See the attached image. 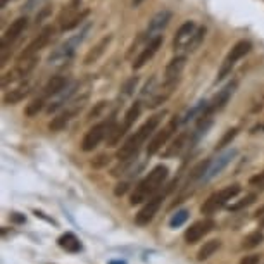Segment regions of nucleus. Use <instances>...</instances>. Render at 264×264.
<instances>
[{
    "mask_svg": "<svg viewBox=\"0 0 264 264\" xmlns=\"http://www.w3.org/2000/svg\"><path fill=\"white\" fill-rule=\"evenodd\" d=\"M164 114L166 112H159V114H154L152 117H149V119L126 140L125 145H121V149L117 150V159H119L121 162L131 161V159L138 156L140 149H142L145 142L150 138V135H154L157 131V126L161 125V119Z\"/></svg>",
    "mask_w": 264,
    "mask_h": 264,
    "instance_id": "f257e3e1",
    "label": "nucleus"
},
{
    "mask_svg": "<svg viewBox=\"0 0 264 264\" xmlns=\"http://www.w3.org/2000/svg\"><path fill=\"white\" fill-rule=\"evenodd\" d=\"M167 173H170V170H167L164 164H157L154 167V170L135 186L133 194H131V197H130L131 206L147 202L150 199V195H154L162 185H164V181L167 178Z\"/></svg>",
    "mask_w": 264,
    "mask_h": 264,
    "instance_id": "f03ea898",
    "label": "nucleus"
},
{
    "mask_svg": "<svg viewBox=\"0 0 264 264\" xmlns=\"http://www.w3.org/2000/svg\"><path fill=\"white\" fill-rule=\"evenodd\" d=\"M88 31H90V25L85 26V30L81 31V33L71 36V38H67L66 42H62L52 54H50L49 64L50 66H62V64H66L67 61H71L73 56L76 54V49L81 45V42L85 40V36Z\"/></svg>",
    "mask_w": 264,
    "mask_h": 264,
    "instance_id": "7ed1b4c3",
    "label": "nucleus"
},
{
    "mask_svg": "<svg viewBox=\"0 0 264 264\" xmlns=\"http://www.w3.org/2000/svg\"><path fill=\"white\" fill-rule=\"evenodd\" d=\"M140 114H142V102L136 100V102L131 104L128 111H126L123 125H119V126L114 125V126H112V130L109 131V135H107V145H109V147H116V145L119 143V140L126 135V131H130V128L135 125V121L138 119Z\"/></svg>",
    "mask_w": 264,
    "mask_h": 264,
    "instance_id": "20e7f679",
    "label": "nucleus"
},
{
    "mask_svg": "<svg viewBox=\"0 0 264 264\" xmlns=\"http://www.w3.org/2000/svg\"><path fill=\"white\" fill-rule=\"evenodd\" d=\"M240 185H230L226 186V188L220 190V192L212 194L211 197H209L206 202L202 204V207H200V212L206 216H211L214 214L216 211H220L221 207H225L226 204H228V200L235 199L236 195L240 194Z\"/></svg>",
    "mask_w": 264,
    "mask_h": 264,
    "instance_id": "39448f33",
    "label": "nucleus"
},
{
    "mask_svg": "<svg viewBox=\"0 0 264 264\" xmlns=\"http://www.w3.org/2000/svg\"><path fill=\"white\" fill-rule=\"evenodd\" d=\"M250 49H252V43H250L249 40H240V42H236L228 52V56L225 57V61L221 62V67H220V71H218V81L225 80L226 76L231 75V71H233V67L236 66V62H238L242 57L247 56L250 52Z\"/></svg>",
    "mask_w": 264,
    "mask_h": 264,
    "instance_id": "423d86ee",
    "label": "nucleus"
},
{
    "mask_svg": "<svg viewBox=\"0 0 264 264\" xmlns=\"http://www.w3.org/2000/svg\"><path fill=\"white\" fill-rule=\"evenodd\" d=\"M114 123H116L114 117H111L109 121H102L99 123V125L92 126V128L85 133L83 140H81V150H83V152H92L93 149H97L99 143L102 142L104 138H107L109 131L112 130Z\"/></svg>",
    "mask_w": 264,
    "mask_h": 264,
    "instance_id": "0eeeda50",
    "label": "nucleus"
},
{
    "mask_svg": "<svg viewBox=\"0 0 264 264\" xmlns=\"http://www.w3.org/2000/svg\"><path fill=\"white\" fill-rule=\"evenodd\" d=\"M36 62H38V57L36 56L25 59V61H16V66L2 76V88H7V85H11V83L25 81L31 75V71L36 67Z\"/></svg>",
    "mask_w": 264,
    "mask_h": 264,
    "instance_id": "6e6552de",
    "label": "nucleus"
},
{
    "mask_svg": "<svg viewBox=\"0 0 264 264\" xmlns=\"http://www.w3.org/2000/svg\"><path fill=\"white\" fill-rule=\"evenodd\" d=\"M54 33H56V28L54 26H45V28L40 30V33L35 36L33 40L30 42V45L26 47L22 52L17 56V61H25V59H30V57H35L36 54L40 52V50H43L47 47V43L52 40Z\"/></svg>",
    "mask_w": 264,
    "mask_h": 264,
    "instance_id": "1a4fd4ad",
    "label": "nucleus"
},
{
    "mask_svg": "<svg viewBox=\"0 0 264 264\" xmlns=\"http://www.w3.org/2000/svg\"><path fill=\"white\" fill-rule=\"evenodd\" d=\"M181 123V119H171L167 125L164 126V128H161V130H157L156 133H154V136L150 138V142L147 145V156H156V154L161 150L164 145L167 143V140L171 138V135H173V131H175L176 128H178V125Z\"/></svg>",
    "mask_w": 264,
    "mask_h": 264,
    "instance_id": "9d476101",
    "label": "nucleus"
},
{
    "mask_svg": "<svg viewBox=\"0 0 264 264\" xmlns=\"http://www.w3.org/2000/svg\"><path fill=\"white\" fill-rule=\"evenodd\" d=\"M28 16H19L17 19L12 21V25L2 35V54H7V50L19 40V36L28 28Z\"/></svg>",
    "mask_w": 264,
    "mask_h": 264,
    "instance_id": "9b49d317",
    "label": "nucleus"
},
{
    "mask_svg": "<svg viewBox=\"0 0 264 264\" xmlns=\"http://www.w3.org/2000/svg\"><path fill=\"white\" fill-rule=\"evenodd\" d=\"M197 136L199 133L197 131H181V133L173 140V143L164 150L162 156L164 157H176V156H181L185 150H188L192 147V143L197 142Z\"/></svg>",
    "mask_w": 264,
    "mask_h": 264,
    "instance_id": "f8f14e48",
    "label": "nucleus"
},
{
    "mask_svg": "<svg viewBox=\"0 0 264 264\" xmlns=\"http://www.w3.org/2000/svg\"><path fill=\"white\" fill-rule=\"evenodd\" d=\"M162 200H164V194H159L154 199H149L147 202H145V206L138 211V214L135 216L136 225H138V226L149 225V223L154 220V216L157 214V211H159V207H161Z\"/></svg>",
    "mask_w": 264,
    "mask_h": 264,
    "instance_id": "ddd939ff",
    "label": "nucleus"
},
{
    "mask_svg": "<svg viewBox=\"0 0 264 264\" xmlns=\"http://www.w3.org/2000/svg\"><path fill=\"white\" fill-rule=\"evenodd\" d=\"M197 28L199 26L195 25V21H185L183 25L178 28V31H176L175 38H173V50H175V52L186 50L190 40L194 38L195 31H197Z\"/></svg>",
    "mask_w": 264,
    "mask_h": 264,
    "instance_id": "4468645a",
    "label": "nucleus"
},
{
    "mask_svg": "<svg viewBox=\"0 0 264 264\" xmlns=\"http://www.w3.org/2000/svg\"><path fill=\"white\" fill-rule=\"evenodd\" d=\"M161 45H162V36L161 35H157V36H154V38L147 40L145 47L142 49V52H140L138 56H136V59L133 61L131 67H133V69H142V67L147 64L150 59L156 56L157 50L161 49Z\"/></svg>",
    "mask_w": 264,
    "mask_h": 264,
    "instance_id": "2eb2a0df",
    "label": "nucleus"
},
{
    "mask_svg": "<svg viewBox=\"0 0 264 264\" xmlns=\"http://www.w3.org/2000/svg\"><path fill=\"white\" fill-rule=\"evenodd\" d=\"M216 228V223L212 220H200L197 223H194L190 228H186L185 231V242L186 244H197L199 240H202L209 231H212Z\"/></svg>",
    "mask_w": 264,
    "mask_h": 264,
    "instance_id": "dca6fc26",
    "label": "nucleus"
},
{
    "mask_svg": "<svg viewBox=\"0 0 264 264\" xmlns=\"http://www.w3.org/2000/svg\"><path fill=\"white\" fill-rule=\"evenodd\" d=\"M185 66H186V56L173 57L171 61L167 62V66L164 69V83L166 85H178Z\"/></svg>",
    "mask_w": 264,
    "mask_h": 264,
    "instance_id": "f3484780",
    "label": "nucleus"
},
{
    "mask_svg": "<svg viewBox=\"0 0 264 264\" xmlns=\"http://www.w3.org/2000/svg\"><path fill=\"white\" fill-rule=\"evenodd\" d=\"M171 17H173V14H171V11H167V9H164V11H159L157 14L149 21L147 31H145V38L150 40V38H154V36L161 35L162 30L170 25Z\"/></svg>",
    "mask_w": 264,
    "mask_h": 264,
    "instance_id": "a211bd4d",
    "label": "nucleus"
},
{
    "mask_svg": "<svg viewBox=\"0 0 264 264\" xmlns=\"http://www.w3.org/2000/svg\"><path fill=\"white\" fill-rule=\"evenodd\" d=\"M235 90H236V81L233 80V81H230V83L226 85L223 90H220L216 97L212 99L211 102H209V106H207V112H211V114H214L216 111H221V109L230 102V99H231V95L235 93Z\"/></svg>",
    "mask_w": 264,
    "mask_h": 264,
    "instance_id": "6ab92c4d",
    "label": "nucleus"
},
{
    "mask_svg": "<svg viewBox=\"0 0 264 264\" xmlns=\"http://www.w3.org/2000/svg\"><path fill=\"white\" fill-rule=\"evenodd\" d=\"M69 85H71V80H69V76H67V75H56V76H52L47 83H45V86L42 88L43 90L42 95H43V97H47V99L56 97V95H59L62 90L67 88Z\"/></svg>",
    "mask_w": 264,
    "mask_h": 264,
    "instance_id": "aec40b11",
    "label": "nucleus"
},
{
    "mask_svg": "<svg viewBox=\"0 0 264 264\" xmlns=\"http://www.w3.org/2000/svg\"><path fill=\"white\" fill-rule=\"evenodd\" d=\"M76 90H78V83H71L67 88L62 90L61 93L56 95V99L52 100V102L47 106V112L49 114H52V112H57L59 109H62L64 106H67V104L71 102L73 97H75V93H76Z\"/></svg>",
    "mask_w": 264,
    "mask_h": 264,
    "instance_id": "412c9836",
    "label": "nucleus"
},
{
    "mask_svg": "<svg viewBox=\"0 0 264 264\" xmlns=\"http://www.w3.org/2000/svg\"><path fill=\"white\" fill-rule=\"evenodd\" d=\"M31 93V83L30 81H19L16 88L4 95V106H16L21 100H25Z\"/></svg>",
    "mask_w": 264,
    "mask_h": 264,
    "instance_id": "4be33fe9",
    "label": "nucleus"
},
{
    "mask_svg": "<svg viewBox=\"0 0 264 264\" xmlns=\"http://www.w3.org/2000/svg\"><path fill=\"white\" fill-rule=\"evenodd\" d=\"M81 109L80 107H75V109H64L62 112H59V114L54 117L52 121H50V125H49V130L50 131H61V130H64L67 125H69V121L75 117L76 114H78V111Z\"/></svg>",
    "mask_w": 264,
    "mask_h": 264,
    "instance_id": "5701e85b",
    "label": "nucleus"
},
{
    "mask_svg": "<svg viewBox=\"0 0 264 264\" xmlns=\"http://www.w3.org/2000/svg\"><path fill=\"white\" fill-rule=\"evenodd\" d=\"M235 156H236V150L233 149V150H228V152H225L221 157H218L216 162H211V167H209V171H207V175H206V178H204V180H206V181L207 180H212L214 176L220 175V173L230 164V161Z\"/></svg>",
    "mask_w": 264,
    "mask_h": 264,
    "instance_id": "b1692460",
    "label": "nucleus"
},
{
    "mask_svg": "<svg viewBox=\"0 0 264 264\" xmlns=\"http://www.w3.org/2000/svg\"><path fill=\"white\" fill-rule=\"evenodd\" d=\"M57 244H59V247H61V249H64L66 252H71V254H76V252H80V250H81L80 240L76 238V235L71 233V231H67V233L59 236Z\"/></svg>",
    "mask_w": 264,
    "mask_h": 264,
    "instance_id": "393cba45",
    "label": "nucleus"
},
{
    "mask_svg": "<svg viewBox=\"0 0 264 264\" xmlns=\"http://www.w3.org/2000/svg\"><path fill=\"white\" fill-rule=\"evenodd\" d=\"M111 40H112L111 35H109V36H104V38L100 40V42H99L97 45H95V47L85 56V61H83L85 64L90 66V64H93L95 61H99V57L102 56L104 52H106V49H107V45L111 43Z\"/></svg>",
    "mask_w": 264,
    "mask_h": 264,
    "instance_id": "a878e982",
    "label": "nucleus"
},
{
    "mask_svg": "<svg viewBox=\"0 0 264 264\" xmlns=\"http://www.w3.org/2000/svg\"><path fill=\"white\" fill-rule=\"evenodd\" d=\"M80 6H81V0H69V4H67V6L61 11V14H59L57 21L62 22V25L67 22V21L71 19V17H75L76 14H78Z\"/></svg>",
    "mask_w": 264,
    "mask_h": 264,
    "instance_id": "bb28decb",
    "label": "nucleus"
},
{
    "mask_svg": "<svg viewBox=\"0 0 264 264\" xmlns=\"http://www.w3.org/2000/svg\"><path fill=\"white\" fill-rule=\"evenodd\" d=\"M207 106H209L207 100H199V102L195 104V106H194L192 109H190V111L186 112V114H185L183 117H181V123H188V121L199 119V117L202 116L204 112H206Z\"/></svg>",
    "mask_w": 264,
    "mask_h": 264,
    "instance_id": "cd10ccee",
    "label": "nucleus"
},
{
    "mask_svg": "<svg viewBox=\"0 0 264 264\" xmlns=\"http://www.w3.org/2000/svg\"><path fill=\"white\" fill-rule=\"evenodd\" d=\"M220 247H221L220 240H211V242H206L202 247H200L199 254H197V259H199V261H206V259L211 257Z\"/></svg>",
    "mask_w": 264,
    "mask_h": 264,
    "instance_id": "c85d7f7f",
    "label": "nucleus"
},
{
    "mask_svg": "<svg viewBox=\"0 0 264 264\" xmlns=\"http://www.w3.org/2000/svg\"><path fill=\"white\" fill-rule=\"evenodd\" d=\"M88 14H90L88 9H85V11L78 12V14H76L75 17H71L69 21L62 25V31H71V30L78 28V26H81V25H83V22L86 21V17H88Z\"/></svg>",
    "mask_w": 264,
    "mask_h": 264,
    "instance_id": "c756f323",
    "label": "nucleus"
},
{
    "mask_svg": "<svg viewBox=\"0 0 264 264\" xmlns=\"http://www.w3.org/2000/svg\"><path fill=\"white\" fill-rule=\"evenodd\" d=\"M209 167H211V161H209V159H206V161H200L199 164L192 170V173H190L188 183H190V181L199 180V178H206V173L209 171Z\"/></svg>",
    "mask_w": 264,
    "mask_h": 264,
    "instance_id": "7c9ffc66",
    "label": "nucleus"
},
{
    "mask_svg": "<svg viewBox=\"0 0 264 264\" xmlns=\"http://www.w3.org/2000/svg\"><path fill=\"white\" fill-rule=\"evenodd\" d=\"M45 104H47V97H43V95H40V97L33 99L28 104V107H26V116H30V117L36 116L45 107Z\"/></svg>",
    "mask_w": 264,
    "mask_h": 264,
    "instance_id": "2f4dec72",
    "label": "nucleus"
},
{
    "mask_svg": "<svg viewBox=\"0 0 264 264\" xmlns=\"http://www.w3.org/2000/svg\"><path fill=\"white\" fill-rule=\"evenodd\" d=\"M262 240H264L262 231H252V233H249V235L244 238L242 247H244V249H254V247H257V245L261 244Z\"/></svg>",
    "mask_w": 264,
    "mask_h": 264,
    "instance_id": "473e14b6",
    "label": "nucleus"
},
{
    "mask_svg": "<svg viewBox=\"0 0 264 264\" xmlns=\"http://www.w3.org/2000/svg\"><path fill=\"white\" fill-rule=\"evenodd\" d=\"M190 212L186 211V209H181V211H178L176 214H173V218L170 220V226L171 228H180L181 225H185L186 220H188Z\"/></svg>",
    "mask_w": 264,
    "mask_h": 264,
    "instance_id": "72a5a7b5",
    "label": "nucleus"
},
{
    "mask_svg": "<svg viewBox=\"0 0 264 264\" xmlns=\"http://www.w3.org/2000/svg\"><path fill=\"white\" fill-rule=\"evenodd\" d=\"M138 76H133V78H130L128 81H125V85H123V88H121V93H123V99H126V97H131V95L135 93V88H136V85H138Z\"/></svg>",
    "mask_w": 264,
    "mask_h": 264,
    "instance_id": "f704fd0d",
    "label": "nucleus"
},
{
    "mask_svg": "<svg viewBox=\"0 0 264 264\" xmlns=\"http://www.w3.org/2000/svg\"><path fill=\"white\" fill-rule=\"evenodd\" d=\"M236 133H238V128H230L228 131H226L225 135L221 136V140L218 142L216 145V150H221V149H225L226 145H230L231 142H233V138L236 136Z\"/></svg>",
    "mask_w": 264,
    "mask_h": 264,
    "instance_id": "c9c22d12",
    "label": "nucleus"
},
{
    "mask_svg": "<svg viewBox=\"0 0 264 264\" xmlns=\"http://www.w3.org/2000/svg\"><path fill=\"white\" fill-rule=\"evenodd\" d=\"M204 36H206V28H197V31H195V35H194V38L190 40L188 47H186V52H194V50H197L200 42L204 40Z\"/></svg>",
    "mask_w": 264,
    "mask_h": 264,
    "instance_id": "e433bc0d",
    "label": "nucleus"
},
{
    "mask_svg": "<svg viewBox=\"0 0 264 264\" xmlns=\"http://www.w3.org/2000/svg\"><path fill=\"white\" fill-rule=\"evenodd\" d=\"M254 202H256V195L249 194V195H245L242 200H238V202H235V204H231V206H228V209H230V211H240V209L249 207L250 204H254Z\"/></svg>",
    "mask_w": 264,
    "mask_h": 264,
    "instance_id": "4c0bfd02",
    "label": "nucleus"
},
{
    "mask_svg": "<svg viewBox=\"0 0 264 264\" xmlns=\"http://www.w3.org/2000/svg\"><path fill=\"white\" fill-rule=\"evenodd\" d=\"M249 183L252 186H259V188H264V171L259 173V175H254L252 178L249 180Z\"/></svg>",
    "mask_w": 264,
    "mask_h": 264,
    "instance_id": "58836bf2",
    "label": "nucleus"
},
{
    "mask_svg": "<svg viewBox=\"0 0 264 264\" xmlns=\"http://www.w3.org/2000/svg\"><path fill=\"white\" fill-rule=\"evenodd\" d=\"M128 188H130V185L126 183V181H123V183H119L114 188V194L117 195V197H119V195H125L126 192H128Z\"/></svg>",
    "mask_w": 264,
    "mask_h": 264,
    "instance_id": "ea45409f",
    "label": "nucleus"
},
{
    "mask_svg": "<svg viewBox=\"0 0 264 264\" xmlns=\"http://www.w3.org/2000/svg\"><path fill=\"white\" fill-rule=\"evenodd\" d=\"M240 264H259V256L257 254H250V256H245Z\"/></svg>",
    "mask_w": 264,
    "mask_h": 264,
    "instance_id": "a19ab883",
    "label": "nucleus"
},
{
    "mask_svg": "<svg viewBox=\"0 0 264 264\" xmlns=\"http://www.w3.org/2000/svg\"><path fill=\"white\" fill-rule=\"evenodd\" d=\"M11 221L16 223V225H21V223L26 221V218L22 216V214H19V212H12V214H11Z\"/></svg>",
    "mask_w": 264,
    "mask_h": 264,
    "instance_id": "79ce46f5",
    "label": "nucleus"
},
{
    "mask_svg": "<svg viewBox=\"0 0 264 264\" xmlns=\"http://www.w3.org/2000/svg\"><path fill=\"white\" fill-rule=\"evenodd\" d=\"M43 0H28L26 2V11H33V9H36L38 6H42Z\"/></svg>",
    "mask_w": 264,
    "mask_h": 264,
    "instance_id": "37998d69",
    "label": "nucleus"
},
{
    "mask_svg": "<svg viewBox=\"0 0 264 264\" xmlns=\"http://www.w3.org/2000/svg\"><path fill=\"white\" fill-rule=\"evenodd\" d=\"M142 2H143V0H133V7H138Z\"/></svg>",
    "mask_w": 264,
    "mask_h": 264,
    "instance_id": "c03bdc74",
    "label": "nucleus"
},
{
    "mask_svg": "<svg viewBox=\"0 0 264 264\" xmlns=\"http://www.w3.org/2000/svg\"><path fill=\"white\" fill-rule=\"evenodd\" d=\"M9 2H11V0H2V7H6Z\"/></svg>",
    "mask_w": 264,
    "mask_h": 264,
    "instance_id": "a18cd8bd",
    "label": "nucleus"
},
{
    "mask_svg": "<svg viewBox=\"0 0 264 264\" xmlns=\"http://www.w3.org/2000/svg\"><path fill=\"white\" fill-rule=\"evenodd\" d=\"M111 264H126L125 261H114V262H111Z\"/></svg>",
    "mask_w": 264,
    "mask_h": 264,
    "instance_id": "49530a36",
    "label": "nucleus"
}]
</instances>
